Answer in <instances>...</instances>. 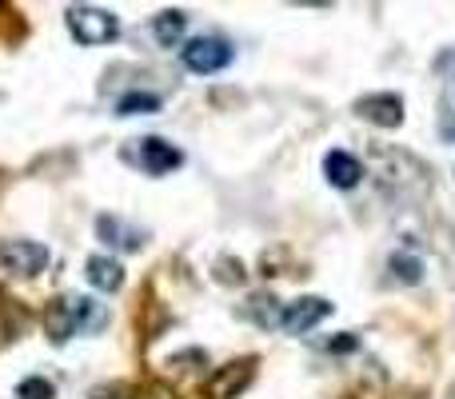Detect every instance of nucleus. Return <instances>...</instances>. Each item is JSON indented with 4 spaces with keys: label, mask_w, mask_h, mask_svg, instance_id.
<instances>
[{
    "label": "nucleus",
    "mask_w": 455,
    "mask_h": 399,
    "mask_svg": "<svg viewBox=\"0 0 455 399\" xmlns=\"http://www.w3.org/2000/svg\"><path fill=\"white\" fill-rule=\"evenodd\" d=\"M144 112H160V96L152 92H128L116 100V116H144Z\"/></svg>",
    "instance_id": "12"
},
{
    "label": "nucleus",
    "mask_w": 455,
    "mask_h": 399,
    "mask_svg": "<svg viewBox=\"0 0 455 399\" xmlns=\"http://www.w3.org/2000/svg\"><path fill=\"white\" fill-rule=\"evenodd\" d=\"M140 160L152 176H164V172H172V168L184 164V152L176 148V144L160 140V136H148V140H140Z\"/></svg>",
    "instance_id": "8"
},
{
    "label": "nucleus",
    "mask_w": 455,
    "mask_h": 399,
    "mask_svg": "<svg viewBox=\"0 0 455 399\" xmlns=\"http://www.w3.org/2000/svg\"><path fill=\"white\" fill-rule=\"evenodd\" d=\"M443 64H451V84H455V56H448V60H443Z\"/></svg>",
    "instance_id": "18"
},
{
    "label": "nucleus",
    "mask_w": 455,
    "mask_h": 399,
    "mask_svg": "<svg viewBox=\"0 0 455 399\" xmlns=\"http://www.w3.org/2000/svg\"><path fill=\"white\" fill-rule=\"evenodd\" d=\"M180 60H184V68L196 72V76H212V72L232 64V44H228L224 36H196L180 48Z\"/></svg>",
    "instance_id": "3"
},
{
    "label": "nucleus",
    "mask_w": 455,
    "mask_h": 399,
    "mask_svg": "<svg viewBox=\"0 0 455 399\" xmlns=\"http://www.w3.org/2000/svg\"><path fill=\"white\" fill-rule=\"evenodd\" d=\"M16 395L20 399H56V387L48 384V379L32 376V379H20V384H16Z\"/></svg>",
    "instance_id": "15"
},
{
    "label": "nucleus",
    "mask_w": 455,
    "mask_h": 399,
    "mask_svg": "<svg viewBox=\"0 0 455 399\" xmlns=\"http://www.w3.org/2000/svg\"><path fill=\"white\" fill-rule=\"evenodd\" d=\"M355 112H360L363 120H371V124H379V128H400L403 124V100L395 92L363 96V100H355Z\"/></svg>",
    "instance_id": "6"
},
{
    "label": "nucleus",
    "mask_w": 455,
    "mask_h": 399,
    "mask_svg": "<svg viewBox=\"0 0 455 399\" xmlns=\"http://www.w3.org/2000/svg\"><path fill=\"white\" fill-rule=\"evenodd\" d=\"M76 331H80V323H76V299H72V296L56 299V304L48 307V339H52V344H68Z\"/></svg>",
    "instance_id": "9"
},
{
    "label": "nucleus",
    "mask_w": 455,
    "mask_h": 399,
    "mask_svg": "<svg viewBox=\"0 0 455 399\" xmlns=\"http://www.w3.org/2000/svg\"><path fill=\"white\" fill-rule=\"evenodd\" d=\"M392 272L400 283H419L424 280V264L416 256H392Z\"/></svg>",
    "instance_id": "13"
},
{
    "label": "nucleus",
    "mask_w": 455,
    "mask_h": 399,
    "mask_svg": "<svg viewBox=\"0 0 455 399\" xmlns=\"http://www.w3.org/2000/svg\"><path fill=\"white\" fill-rule=\"evenodd\" d=\"M352 347H355V336H344V339H331L328 352H352Z\"/></svg>",
    "instance_id": "17"
},
{
    "label": "nucleus",
    "mask_w": 455,
    "mask_h": 399,
    "mask_svg": "<svg viewBox=\"0 0 455 399\" xmlns=\"http://www.w3.org/2000/svg\"><path fill=\"white\" fill-rule=\"evenodd\" d=\"M92 399H128L124 387H116V384H104V387H96Z\"/></svg>",
    "instance_id": "16"
},
{
    "label": "nucleus",
    "mask_w": 455,
    "mask_h": 399,
    "mask_svg": "<svg viewBox=\"0 0 455 399\" xmlns=\"http://www.w3.org/2000/svg\"><path fill=\"white\" fill-rule=\"evenodd\" d=\"M84 272H88V283L100 288V291H116L120 283H124V267H120L116 259H108V256H88Z\"/></svg>",
    "instance_id": "10"
},
{
    "label": "nucleus",
    "mask_w": 455,
    "mask_h": 399,
    "mask_svg": "<svg viewBox=\"0 0 455 399\" xmlns=\"http://www.w3.org/2000/svg\"><path fill=\"white\" fill-rule=\"evenodd\" d=\"M323 176H328V184H331V188H339V192H352L355 184L363 180V164L352 156V152H344V148H331L328 156H323Z\"/></svg>",
    "instance_id": "7"
},
{
    "label": "nucleus",
    "mask_w": 455,
    "mask_h": 399,
    "mask_svg": "<svg viewBox=\"0 0 455 399\" xmlns=\"http://www.w3.org/2000/svg\"><path fill=\"white\" fill-rule=\"evenodd\" d=\"M48 267V248L36 240H4L0 243V280H32Z\"/></svg>",
    "instance_id": "1"
},
{
    "label": "nucleus",
    "mask_w": 455,
    "mask_h": 399,
    "mask_svg": "<svg viewBox=\"0 0 455 399\" xmlns=\"http://www.w3.org/2000/svg\"><path fill=\"white\" fill-rule=\"evenodd\" d=\"M184 24H188V16H184L180 8H164V12L152 20V36H156L164 48H176L184 36Z\"/></svg>",
    "instance_id": "11"
},
{
    "label": "nucleus",
    "mask_w": 455,
    "mask_h": 399,
    "mask_svg": "<svg viewBox=\"0 0 455 399\" xmlns=\"http://www.w3.org/2000/svg\"><path fill=\"white\" fill-rule=\"evenodd\" d=\"M248 315H251V320H256V323H264V328H275V323H280V312H275L272 296H251Z\"/></svg>",
    "instance_id": "14"
},
{
    "label": "nucleus",
    "mask_w": 455,
    "mask_h": 399,
    "mask_svg": "<svg viewBox=\"0 0 455 399\" xmlns=\"http://www.w3.org/2000/svg\"><path fill=\"white\" fill-rule=\"evenodd\" d=\"M251 376H256V360H251V355L248 360L224 363V368H216L212 379H208V399H235L251 384Z\"/></svg>",
    "instance_id": "5"
},
{
    "label": "nucleus",
    "mask_w": 455,
    "mask_h": 399,
    "mask_svg": "<svg viewBox=\"0 0 455 399\" xmlns=\"http://www.w3.org/2000/svg\"><path fill=\"white\" fill-rule=\"evenodd\" d=\"M68 32H72V40H80V44H108V40H116L120 20L108 12V8L72 4L68 8Z\"/></svg>",
    "instance_id": "2"
},
{
    "label": "nucleus",
    "mask_w": 455,
    "mask_h": 399,
    "mask_svg": "<svg viewBox=\"0 0 455 399\" xmlns=\"http://www.w3.org/2000/svg\"><path fill=\"white\" fill-rule=\"evenodd\" d=\"M331 315V304L323 296H304V299H291V304L280 307V328L288 336H304L307 328H315L320 320Z\"/></svg>",
    "instance_id": "4"
}]
</instances>
